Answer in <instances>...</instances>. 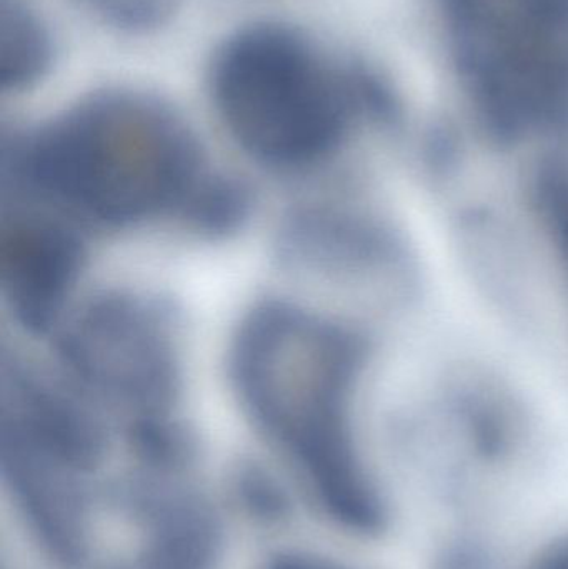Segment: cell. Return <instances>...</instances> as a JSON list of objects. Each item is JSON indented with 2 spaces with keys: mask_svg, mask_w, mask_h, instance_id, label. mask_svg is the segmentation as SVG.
<instances>
[{
  "mask_svg": "<svg viewBox=\"0 0 568 569\" xmlns=\"http://www.w3.org/2000/svg\"><path fill=\"white\" fill-rule=\"evenodd\" d=\"M363 347L346 328L282 301L240 325L230 371L256 427L323 517L372 537L389 503L370 471L352 420Z\"/></svg>",
  "mask_w": 568,
  "mask_h": 569,
  "instance_id": "cell-1",
  "label": "cell"
},
{
  "mask_svg": "<svg viewBox=\"0 0 568 569\" xmlns=\"http://www.w3.org/2000/svg\"><path fill=\"white\" fill-rule=\"evenodd\" d=\"M10 166L37 196L109 227L189 216L209 186L182 117L129 89L92 93L16 137Z\"/></svg>",
  "mask_w": 568,
  "mask_h": 569,
  "instance_id": "cell-2",
  "label": "cell"
},
{
  "mask_svg": "<svg viewBox=\"0 0 568 569\" xmlns=\"http://www.w3.org/2000/svg\"><path fill=\"white\" fill-rule=\"evenodd\" d=\"M207 87L240 149L282 170L323 162L363 116L389 109L369 70L339 62L309 33L279 20L230 32L210 57Z\"/></svg>",
  "mask_w": 568,
  "mask_h": 569,
  "instance_id": "cell-3",
  "label": "cell"
},
{
  "mask_svg": "<svg viewBox=\"0 0 568 569\" xmlns=\"http://www.w3.org/2000/svg\"><path fill=\"white\" fill-rule=\"evenodd\" d=\"M450 59L494 139L568 126V0H439Z\"/></svg>",
  "mask_w": 568,
  "mask_h": 569,
  "instance_id": "cell-4",
  "label": "cell"
},
{
  "mask_svg": "<svg viewBox=\"0 0 568 569\" xmlns=\"http://www.w3.org/2000/svg\"><path fill=\"white\" fill-rule=\"evenodd\" d=\"M60 351L82 387L129 413L130 428L167 423L179 361L169 321L149 301L96 298L67 325Z\"/></svg>",
  "mask_w": 568,
  "mask_h": 569,
  "instance_id": "cell-5",
  "label": "cell"
},
{
  "mask_svg": "<svg viewBox=\"0 0 568 569\" xmlns=\"http://www.w3.org/2000/svg\"><path fill=\"white\" fill-rule=\"evenodd\" d=\"M82 269L76 237L52 220L27 217L6 227L0 243V283L16 320L32 333L62 317Z\"/></svg>",
  "mask_w": 568,
  "mask_h": 569,
  "instance_id": "cell-6",
  "label": "cell"
},
{
  "mask_svg": "<svg viewBox=\"0 0 568 569\" xmlns=\"http://www.w3.org/2000/svg\"><path fill=\"white\" fill-rule=\"evenodd\" d=\"M56 59L52 30L29 0H0V83L6 92L32 89Z\"/></svg>",
  "mask_w": 568,
  "mask_h": 569,
  "instance_id": "cell-7",
  "label": "cell"
},
{
  "mask_svg": "<svg viewBox=\"0 0 568 569\" xmlns=\"http://www.w3.org/2000/svg\"><path fill=\"white\" fill-rule=\"evenodd\" d=\"M536 192L540 213L568 270V160L544 167Z\"/></svg>",
  "mask_w": 568,
  "mask_h": 569,
  "instance_id": "cell-8",
  "label": "cell"
},
{
  "mask_svg": "<svg viewBox=\"0 0 568 569\" xmlns=\"http://www.w3.org/2000/svg\"><path fill=\"white\" fill-rule=\"evenodd\" d=\"M434 569H494V558L476 540H457L440 551Z\"/></svg>",
  "mask_w": 568,
  "mask_h": 569,
  "instance_id": "cell-9",
  "label": "cell"
},
{
  "mask_svg": "<svg viewBox=\"0 0 568 569\" xmlns=\"http://www.w3.org/2000/svg\"><path fill=\"white\" fill-rule=\"evenodd\" d=\"M529 569H568V535L544 548Z\"/></svg>",
  "mask_w": 568,
  "mask_h": 569,
  "instance_id": "cell-10",
  "label": "cell"
},
{
  "mask_svg": "<svg viewBox=\"0 0 568 569\" xmlns=\"http://www.w3.org/2000/svg\"><path fill=\"white\" fill-rule=\"evenodd\" d=\"M267 569H353L336 561L312 557H287Z\"/></svg>",
  "mask_w": 568,
  "mask_h": 569,
  "instance_id": "cell-11",
  "label": "cell"
}]
</instances>
